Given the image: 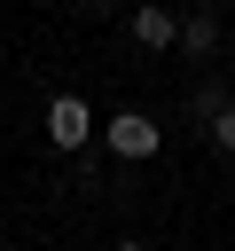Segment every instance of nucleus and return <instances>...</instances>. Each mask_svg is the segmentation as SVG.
<instances>
[{"mask_svg":"<svg viewBox=\"0 0 235 251\" xmlns=\"http://www.w3.org/2000/svg\"><path fill=\"white\" fill-rule=\"evenodd\" d=\"M47 141H55V149H70V157H78V149H86V141H94V110H86V102H78V94H55V102H47Z\"/></svg>","mask_w":235,"mask_h":251,"instance_id":"obj_1","label":"nucleus"},{"mask_svg":"<svg viewBox=\"0 0 235 251\" xmlns=\"http://www.w3.org/2000/svg\"><path fill=\"white\" fill-rule=\"evenodd\" d=\"M102 141H110V157H157V141H164V133H157V118L125 110V118H110V133H102Z\"/></svg>","mask_w":235,"mask_h":251,"instance_id":"obj_2","label":"nucleus"},{"mask_svg":"<svg viewBox=\"0 0 235 251\" xmlns=\"http://www.w3.org/2000/svg\"><path fill=\"white\" fill-rule=\"evenodd\" d=\"M133 39H141L149 55H164V47L180 39V16H172V8H133Z\"/></svg>","mask_w":235,"mask_h":251,"instance_id":"obj_3","label":"nucleus"},{"mask_svg":"<svg viewBox=\"0 0 235 251\" xmlns=\"http://www.w3.org/2000/svg\"><path fill=\"white\" fill-rule=\"evenodd\" d=\"M172 47H188V55H212V47H219V16H212V8L180 16V39H172Z\"/></svg>","mask_w":235,"mask_h":251,"instance_id":"obj_4","label":"nucleus"},{"mask_svg":"<svg viewBox=\"0 0 235 251\" xmlns=\"http://www.w3.org/2000/svg\"><path fill=\"white\" fill-rule=\"evenodd\" d=\"M204 126H212V149H219V157H235V102L204 110Z\"/></svg>","mask_w":235,"mask_h":251,"instance_id":"obj_5","label":"nucleus"},{"mask_svg":"<svg viewBox=\"0 0 235 251\" xmlns=\"http://www.w3.org/2000/svg\"><path fill=\"white\" fill-rule=\"evenodd\" d=\"M118 251H149V243H141V235H125V243H118Z\"/></svg>","mask_w":235,"mask_h":251,"instance_id":"obj_6","label":"nucleus"},{"mask_svg":"<svg viewBox=\"0 0 235 251\" xmlns=\"http://www.w3.org/2000/svg\"><path fill=\"white\" fill-rule=\"evenodd\" d=\"M227 71H235V55H227Z\"/></svg>","mask_w":235,"mask_h":251,"instance_id":"obj_7","label":"nucleus"}]
</instances>
